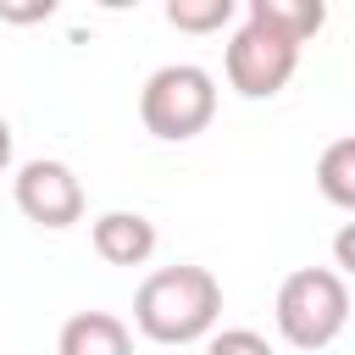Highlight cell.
<instances>
[{
  "label": "cell",
  "mask_w": 355,
  "mask_h": 355,
  "mask_svg": "<svg viewBox=\"0 0 355 355\" xmlns=\"http://www.w3.org/2000/svg\"><path fill=\"white\" fill-rule=\"evenodd\" d=\"M216 316H222V283L194 261L155 266L133 294V327L155 344H200L216 333Z\"/></svg>",
  "instance_id": "1"
},
{
  "label": "cell",
  "mask_w": 355,
  "mask_h": 355,
  "mask_svg": "<svg viewBox=\"0 0 355 355\" xmlns=\"http://www.w3.org/2000/svg\"><path fill=\"white\" fill-rule=\"evenodd\" d=\"M272 316H277L283 344L316 355V349H327V344L344 333V322H349V283H344L333 266H294V272L277 283Z\"/></svg>",
  "instance_id": "2"
},
{
  "label": "cell",
  "mask_w": 355,
  "mask_h": 355,
  "mask_svg": "<svg viewBox=\"0 0 355 355\" xmlns=\"http://www.w3.org/2000/svg\"><path fill=\"white\" fill-rule=\"evenodd\" d=\"M211 116H216V78L194 61H166L139 89V122L161 144L200 139L211 128Z\"/></svg>",
  "instance_id": "3"
},
{
  "label": "cell",
  "mask_w": 355,
  "mask_h": 355,
  "mask_svg": "<svg viewBox=\"0 0 355 355\" xmlns=\"http://www.w3.org/2000/svg\"><path fill=\"white\" fill-rule=\"evenodd\" d=\"M294 67H300V44L283 39V33H272V28L255 22V17H244V22L233 28L227 50H222V72H227L233 94H244V100H272V94H283L288 78H294Z\"/></svg>",
  "instance_id": "4"
},
{
  "label": "cell",
  "mask_w": 355,
  "mask_h": 355,
  "mask_svg": "<svg viewBox=\"0 0 355 355\" xmlns=\"http://www.w3.org/2000/svg\"><path fill=\"white\" fill-rule=\"evenodd\" d=\"M11 194H17V211L28 222L50 227V233H61V227H72L83 216V183H78V172L67 161H50V155L22 161L17 178H11Z\"/></svg>",
  "instance_id": "5"
},
{
  "label": "cell",
  "mask_w": 355,
  "mask_h": 355,
  "mask_svg": "<svg viewBox=\"0 0 355 355\" xmlns=\"http://www.w3.org/2000/svg\"><path fill=\"white\" fill-rule=\"evenodd\" d=\"M89 244L105 266H144L155 255V222L144 211H100L89 227Z\"/></svg>",
  "instance_id": "6"
},
{
  "label": "cell",
  "mask_w": 355,
  "mask_h": 355,
  "mask_svg": "<svg viewBox=\"0 0 355 355\" xmlns=\"http://www.w3.org/2000/svg\"><path fill=\"white\" fill-rule=\"evenodd\" d=\"M55 355H133V333L111 311H78L61 322Z\"/></svg>",
  "instance_id": "7"
},
{
  "label": "cell",
  "mask_w": 355,
  "mask_h": 355,
  "mask_svg": "<svg viewBox=\"0 0 355 355\" xmlns=\"http://www.w3.org/2000/svg\"><path fill=\"white\" fill-rule=\"evenodd\" d=\"M244 17L266 22L272 33H283V39H294V44H311V39L322 33V22H327V6H322V0H250Z\"/></svg>",
  "instance_id": "8"
},
{
  "label": "cell",
  "mask_w": 355,
  "mask_h": 355,
  "mask_svg": "<svg viewBox=\"0 0 355 355\" xmlns=\"http://www.w3.org/2000/svg\"><path fill=\"white\" fill-rule=\"evenodd\" d=\"M316 189L338 205V211H355V139H333L316 161Z\"/></svg>",
  "instance_id": "9"
},
{
  "label": "cell",
  "mask_w": 355,
  "mask_h": 355,
  "mask_svg": "<svg viewBox=\"0 0 355 355\" xmlns=\"http://www.w3.org/2000/svg\"><path fill=\"white\" fill-rule=\"evenodd\" d=\"M239 17V0H166V22L178 33H222Z\"/></svg>",
  "instance_id": "10"
},
{
  "label": "cell",
  "mask_w": 355,
  "mask_h": 355,
  "mask_svg": "<svg viewBox=\"0 0 355 355\" xmlns=\"http://www.w3.org/2000/svg\"><path fill=\"white\" fill-rule=\"evenodd\" d=\"M205 355H277V349H272L255 327H222V333H211Z\"/></svg>",
  "instance_id": "11"
},
{
  "label": "cell",
  "mask_w": 355,
  "mask_h": 355,
  "mask_svg": "<svg viewBox=\"0 0 355 355\" xmlns=\"http://www.w3.org/2000/svg\"><path fill=\"white\" fill-rule=\"evenodd\" d=\"M333 250H338V266H333V272H338V277H344V272H349V266H355V255H349V250H355V233H349V227H344V233H338V244H333Z\"/></svg>",
  "instance_id": "12"
},
{
  "label": "cell",
  "mask_w": 355,
  "mask_h": 355,
  "mask_svg": "<svg viewBox=\"0 0 355 355\" xmlns=\"http://www.w3.org/2000/svg\"><path fill=\"white\" fill-rule=\"evenodd\" d=\"M6 166H11V122L0 116V172H6Z\"/></svg>",
  "instance_id": "13"
}]
</instances>
